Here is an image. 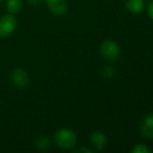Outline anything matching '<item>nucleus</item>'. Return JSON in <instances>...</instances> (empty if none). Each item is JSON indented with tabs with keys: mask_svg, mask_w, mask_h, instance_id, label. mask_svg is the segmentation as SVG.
<instances>
[{
	"mask_svg": "<svg viewBox=\"0 0 153 153\" xmlns=\"http://www.w3.org/2000/svg\"><path fill=\"white\" fill-rule=\"evenodd\" d=\"M54 142L59 148L64 150L73 149L77 143L76 133L71 129L62 128L54 134Z\"/></svg>",
	"mask_w": 153,
	"mask_h": 153,
	"instance_id": "1",
	"label": "nucleus"
},
{
	"mask_svg": "<svg viewBox=\"0 0 153 153\" xmlns=\"http://www.w3.org/2000/svg\"><path fill=\"white\" fill-rule=\"evenodd\" d=\"M120 46L113 40H105L100 45V54L105 60L114 62L120 57Z\"/></svg>",
	"mask_w": 153,
	"mask_h": 153,
	"instance_id": "2",
	"label": "nucleus"
},
{
	"mask_svg": "<svg viewBox=\"0 0 153 153\" xmlns=\"http://www.w3.org/2000/svg\"><path fill=\"white\" fill-rule=\"evenodd\" d=\"M17 19L15 15L6 14L0 17V38L10 37L17 29Z\"/></svg>",
	"mask_w": 153,
	"mask_h": 153,
	"instance_id": "3",
	"label": "nucleus"
},
{
	"mask_svg": "<svg viewBox=\"0 0 153 153\" xmlns=\"http://www.w3.org/2000/svg\"><path fill=\"white\" fill-rule=\"evenodd\" d=\"M10 79H12V82L16 87L18 88H26L29 84V81H30V78H29V75L24 68L21 67H17L15 68L14 70L10 74Z\"/></svg>",
	"mask_w": 153,
	"mask_h": 153,
	"instance_id": "4",
	"label": "nucleus"
},
{
	"mask_svg": "<svg viewBox=\"0 0 153 153\" xmlns=\"http://www.w3.org/2000/svg\"><path fill=\"white\" fill-rule=\"evenodd\" d=\"M139 130L143 137L148 139H153V115H146L142 120Z\"/></svg>",
	"mask_w": 153,
	"mask_h": 153,
	"instance_id": "5",
	"label": "nucleus"
},
{
	"mask_svg": "<svg viewBox=\"0 0 153 153\" xmlns=\"http://www.w3.org/2000/svg\"><path fill=\"white\" fill-rule=\"evenodd\" d=\"M45 2H46L48 10L52 14L57 15V16L66 14L68 10V4L66 0H45Z\"/></svg>",
	"mask_w": 153,
	"mask_h": 153,
	"instance_id": "6",
	"label": "nucleus"
},
{
	"mask_svg": "<svg viewBox=\"0 0 153 153\" xmlns=\"http://www.w3.org/2000/svg\"><path fill=\"white\" fill-rule=\"evenodd\" d=\"M90 142L95 149L101 151L104 149L105 145H106V136L101 131H95L90 136Z\"/></svg>",
	"mask_w": 153,
	"mask_h": 153,
	"instance_id": "7",
	"label": "nucleus"
},
{
	"mask_svg": "<svg viewBox=\"0 0 153 153\" xmlns=\"http://www.w3.org/2000/svg\"><path fill=\"white\" fill-rule=\"evenodd\" d=\"M126 8L132 14H140L145 8L144 0H126Z\"/></svg>",
	"mask_w": 153,
	"mask_h": 153,
	"instance_id": "8",
	"label": "nucleus"
},
{
	"mask_svg": "<svg viewBox=\"0 0 153 153\" xmlns=\"http://www.w3.org/2000/svg\"><path fill=\"white\" fill-rule=\"evenodd\" d=\"M22 5V0H6L5 8L10 14L16 15L21 11Z\"/></svg>",
	"mask_w": 153,
	"mask_h": 153,
	"instance_id": "9",
	"label": "nucleus"
},
{
	"mask_svg": "<svg viewBox=\"0 0 153 153\" xmlns=\"http://www.w3.org/2000/svg\"><path fill=\"white\" fill-rule=\"evenodd\" d=\"M34 145L40 151H46L50 146V139L47 136H39L34 142Z\"/></svg>",
	"mask_w": 153,
	"mask_h": 153,
	"instance_id": "10",
	"label": "nucleus"
},
{
	"mask_svg": "<svg viewBox=\"0 0 153 153\" xmlns=\"http://www.w3.org/2000/svg\"><path fill=\"white\" fill-rule=\"evenodd\" d=\"M132 153H151V149L145 146L144 144H137L131 150Z\"/></svg>",
	"mask_w": 153,
	"mask_h": 153,
	"instance_id": "11",
	"label": "nucleus"
},
{
	"mask_svg": "<svg viewBox=\"0 0 153 153\" xmlns=\"http://www.w3.org/2000/svg\"><path fill=\"white\" fill-rule=\"evenodd\" d=\"M114 74H115V72H114L113 68L109 67V66L105 67L104 70H103V75H104V77L107 78V79H111V78L114 76Z\"/></svg>",
	"mask_w": 153,
	"mask_h": 153,
	"instance_id": "12",
	"label": "nucleus"
},
{
	"mask_svg": "<svg viewBox=\"0 0 153 153\" xmlns=\"http://www.w3.org/2000/svg\"><path fill=\"white\" fill-rule=\"evenodd\" d=\"M147 12H148V15L149 17L153 20V0L148 4V8H147Z\"/></svg>",
	"mask_w": 153,
	"mask_h": 153,
	"instance_id": "13",
	"label": "nucleus"
},
{
	"mask_svg": "<svg viewBox=\"0 0 153 153\" xmlns=\"http://www.w3.org/2000/svg\"><path fill=\"white\" fill-rule=\"evenodd\" d=\"M28 1V4H30L32 6H38L42 3L43 0H27Z\"/></svg>",
	"mask_w": 153,
	"mask_h": 153,
	"instance_id": "14",
	"label": "nucleus"
},
{
	"mask_svg": "<svg viewBox=\"0 0 153 153\" xmlns=\"http://www.w3.org/2000/svg\"><path fill=\"white\" fill-rule=\"evenodd\" d=\"M73 152H87V153H92L93 150L89 149V148H78V149H74Z\"/></svg>",
	"mask_w": 153,
	"mask_h": 153,
	"instance_id": "15",
	"label": "nucleus"
},
{
	"mask_svg": "<svg viewBox=\"0 0 153 153\" xmlns=\"http://www.w3.org/2000/svg\"><path fill=\"white\" fill-rule=\"evenodd\" d=\"M2 1H3V0H0V3H1V2H2Z\"/></svg>",
	"mask_w": 153,
	"mask_h": 153,
	"instance_id": "16",
	"label": "nucleus"
}]
</instances>
